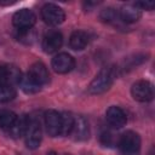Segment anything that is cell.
Here are the masks:
<instances>
[{"instance_id":"44dd1931","label":"cell","mask_w":155,"mask_h":155,"mask_svg":"<svg viewBox=\"0 0 155 155\" xmlns=\"http://www.w3.org/2000/svg\"><path fill=\"white\" fill-rule=\"evenodd\" d=\"M119 17V12L113 8V7H107V8H103L99 13V18L103 21V22H114L116 18Z\"/></svg>"},{"instance_id":"5b68a950","label":"cell","mask_w":155,"mask_h":155,"mask_svg":"<svg viewBox=\"0 0 155 155\" xmlns=\"http://www.w3.org/2000/svg\"><path fill=\"white\" fill-rule=\"evenodd\" d=\"M41 17L46 24L58 25L64 21L65 13L59 6L54 4H45L41 8Z\"/></svg>"},{"instance_id":"9c48e42d","label":"cell","mask_w":155,"mask_h":155,"mask_svg":"<svg viewBox=\"0 0 155 155\" xmlns=\"http://www.w3.org/2000/svg\"><path fill=\"white\" fill-rule=\"evenodd\" d=\"M21 70L15 65H0V85L13 86L22 79Z\"/></svg>"},{"instance_id":"7a4b0ae2","label":"cell","mask_w":155,"mask_h":155,"mask_svg":"<svg viewBox=\"0 0 155 155\" xmlns=\"http://www.w3.org/2000/svg\"><path fill=\"white\" fill-rule=\"evenodd\" d=\"M119 149L122 155H138L140 150V137L133 131H126L120 140Z\"/></svg>"},{"instance_id":"7402d4cb","label":"cell","mask_w":155,"mask_h":155,"mask_svg":"<svg viewBox=\"0 0 155 155\" xmlns=\"http://www.w3.org/2000/svg\"><path fill=\"white\" fill-rule=\"evenodd\" d=\"M134 5L139 8V10H153L155 4L153 1H138V2H134Z\"/></svg>"},{"instance_id":"30bf717a","label":"cell","mask_w":155,"mask_h":155,"mask_svg":"<svg viewBox=\"0 0 155 155\" xmlns=\"http://www.w3.org/2000/svg\"><path fill=\"white\" fill-rule=\"evenodd\" d=\"M62 44H63L62 34L57 30H52V31H48L44 36L41 46H42V50L46 53H53V52H56L61 48Z\"/></svg>"},{"instance_id":"5bb4252c","label":"cell","mask_w":155,"mask_h":155,"mask_svg":"<svg viewBox=\"0 0 155 155\" xmlns=\"http://www.w3.org/2000/svg\"><path fill=\"white\" fill-rule=\"evenodd\" d=\"M140 16H142V11L134 4L122 6L119 12V17L126 23H134L140 18Z\"/></svg>"},{"instance_id":"2e32d148","label":"cell","mask_w":155,"mask_h":155,"mask_svg":"<svg viewBox=\"0 0 155 155\" xmlns=\"http://www.w3.org/2000/svg\"><path fill=\"white\" fill-rule=\"evenodd\" d=\"M27 122H28V117L27 116L17 117L15 124L7 130L10 136L13 137V138H19V137L24 136V132H25V128H27Z\"/></svg>"},{"instance_id":"ac0fdd59","label":"cell","mask_w":155,"mask_h":155,"mask_svg":"<svg viewBox=\"0 0 155 155\" xmlns=\"http://www.w3.org/2000/svg\"><path fill=\"white\" fill-rule=\"evenodd\" d=\"M19 85H21V88H22L25 93H29V94L36 93V92H39L40 88H41V86L38 85L34 80H31L28 75L22 76V79H21V81H19Z\"/></svg>"},{"instance_id":"9a60e30c","label":"cell","mask_w":155,"mask_h":155,"mask_svg":"<svg viewBox=\"0 0 155 155\" xmlns=\"http://www.w3.org/2000/svg\"><path fill=\"white\" fill-rule=\"evenodd\" d=\"M88 44V35L84 30H75L71 33L69 39V45L75 51L84 50Z\"/></svg>"},{"instance_id":"8992f818","label":"cell","mask_w":155,"mask_h":155,"mask_svg":"<svg viewBox=\"0 0 155 155\" xmlns=\"http://www.w3.org/2000/svg\"><path fill=\"white\" fill-rule=\"evenodd\" d=\"M132 97L138 102H150L154 97V88L148 80H139L131 87Z\"/></svg>"},{"instance_id":"52a82bcc","label":"cell","mask_w":155,"mask_h":155,"mask_svg":"<svg viewBox=\"0 0 155 155\" xmlns=\"http://www.w3.org/2000/svg\"><path fill=\"white\" fill-rule=\"evenodd\" d=\"M46 132L51 137H57L62 132V116L56 110H48L45 113Z\"/></svg>"},{"instance_id":"cb8c5ba5","label":"cell","mask_w":155,"mask_h":155,"mask_svg":"<svg viewBox=\"0 0 155 155\" xmlns=\"http://www.w3.org/2000/svg\"><path fill=\"white\" fill-rule=\"evenodd\" d=\"M47 155H57V154H56V153H53V151H51V153H48Z\"/></svg>"},{"instance_id":"d6986e66","label":"cell","mask_w":155,"mask_h":155,"mask_svg":"<svg viewBox=\"0 0 155 155\" xmlns=\"http://www.w3.org/2000/svg\"><path fill=\"white\" fill-rule=\"evenodd\" d=\"M61 116H62V132H61V134H64V136L70 134L73 126H74V116L67 111L61 114Z\"/></svg>"},{"instance_id":"277c9868","label":"cell","mask_w":155,"mask_h":155,"mask_svg":"<svg viewBox=\"0 0 155 155\" xmlns=\"http://www.w3.org/2000/svg\"><path fill=\"white\" fill-rule=\"evenodd\" d=\"M36 17L31 10L28 8H22L12 16V23L13 25L19 30V31H25L30 30L31 27L35 24Z\"/></svg>"},{"instance_id":"d4e9b609","label":"cell","mask_w":155,"mask_h":155,"mask_svg":"<svg viewBox=\"0 0 155 155\" xmlns=\"http://www.w3.org/2000/svg\"><path fill=\"white\" fill-rule=\"evenodd\" d=\"M64 155H70V154H64Z\"/></svg>"},{"instance_id":"6da1fadb","label":"cell","mask_w":155,"mask_h":155,"mask_svg":"<svg viewBox=\"0 0 155 155\" xmlns=\"http://www.w3.org/2000/svg\"><path fill=\"white\" fill-rule=\"evenodd\" d=\"M116 75H117V71L115 68H111V67L103 68L96 75V78L91 81V84L88 86V92L91 94H101V93L108 91L110 88V86L113 85Z\"/></svg>"},{"instance_id":"4fadbf2b","label":"cell","mask_w":155,"mask_h":155,"mask_svg":"<svg viewBox=\"0 0 155 155\" xmlns=\"http://www.w3.org/2000/svg\"><path fill=\"white\" fill-rule=\"evenodd\" d=\"M75 140H86L90 137V125L84 116H78L74 119V126L71 130Z\"/></svg>"},{"instance_id":"3957f363","label":"cell","mask_w":155,"mask_h":155,"mask_svg":"<svg viewBox=\"0 0 155 155\" xmlns=\"http://www.w3.org/2000/svg\"><path fill=\"white\" fill-rule=\"evenodd\" d=\"M25 145L29 149H36L41 143V127L35 117H28L27 128L24 132Z\"/></svg>"},{"instance_id":"ba28073f","label":"cell","mask_w":155,"mask_h":155,"mask_svg":"<svg viewBox=\"0 0 155 155\" xmlns=\"http://www.w3.org/2000/svg\"><path fill=\"white\" fill-rule=\"evenodd\" d=\"M51 65L56 73L65 74V73H69L70 70H73V68L75 65V61L70 54L62 52V53H58L57 56H54L52 58Z\"/></svg>"},{"instance_id":"603a6c76","label":"cell","mask_w":155,"mask_h":155,"mask_svg":"<svg viewBox=\"0 0 155 155\" xmlns=\"http://www.w3.org/2000/svg\"><path fill=\"white\" fill-rule=\"evenodd\" d=\"M101 140L104 145H110L113 143V134L110 132H104L101 134Z\"/></svg>"},{"instance_id":"7c38bea8","label":"cell","mask_w":155,"mask_h":155,"mask_svg":"<svg viewBox=\"0 0 155 155\" xmlns=\"http://www.w3.org/2000/svg\"><path fill=\"white\" fill-rule=\"evenodd\" d=\"M27 75H28L31 80H34L38 85H40V86L47 84L48 80H50V75H48L47 68H46L45 64L41 63V62H36V63L31 64V67L29 68Z\"/></svg>"},{"instance_id":"e0dca14e","label":"cell","mask_w":155,"mask_h":155,"mask_svg":"<svg viewBox=\"0 0 155 155\" xmlns=\"http://www.w3.org/2000/svg\"><path fill=\"white\" fill-rule=\"evenodd\" d=\"M16 120H17V115L13 111L7 110V109L0 110V127L1 128L8 130L15 124Z\"/></svg>"},{"instance_id":"8fae6325","label":"cell","mask_w":155,"mask_h":155,"mask_svg":"<svg viewBox=\"0 0 155 155\" xmlns=\"http://www.w3.org/2000/svg\"><path fill=\"white\" fill-rule=\"evenodd\" d=\"M105 117H107L108 124L114 128H121L127 122V116L125 111L120 107H116V105L108 108L105 113Z\"/></svg>"},{"instance_id":"ffe728a7","label":"cell","mask_w":155,"mask_h":155,"mask_svg":"<svg viewBox=\"0 0 155 155\" xmlns=\"http://www.w3.org/2000/svg\"><path fill=\"white\" fill-rule=\"evenodd\" d=\"M16 97V90L10 85H0V103H6Z\"/></svg>"}]
</instances>
